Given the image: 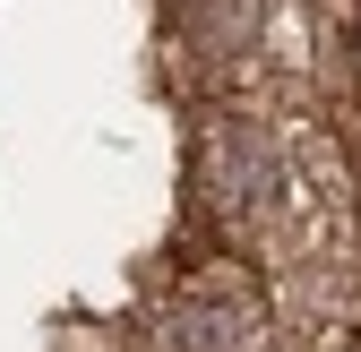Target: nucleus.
Instances as JSON below:
<instances>
[{"instance_id":"f257e3e1","label":"nucleus","mask_w":361,"mask_h":352,"mask_svg":"<svg viewBox=\"0 0 361 352\" xmlns=\"http://www.w3.org/2000/svg\"><path fill=\"white\" fill-rule=\"evenodd\" d=\"M190 189H198V215L215 232H267L284 206V146L258 112H207L198 120V146H190Z\"/></svg>"},{"instance_id":"f03ea898","label":"nucleus","mask_w":361,"mask_h":352,"mask_svg":"<svg viewBox=\"0 0 361 352\" xmlns=\"http://www.w3.org/2000/svg\"><path fill=\"white\" fill-rule=\"evenodd\" d=\"M155 352H284V335L250 275H190L155 310Z\"/></svg>"},{"instance_id":"7ed1b4c3","label":"nucleus","mask_w":361,"mask_h":352,"mask_svg":"<svg viewBox=\"0 0 361 352\" xmlns=\"http://www.w3.org/2000/svg\"><path fill=\"white\" fill-rule=\"evenodd\" d=\"M353 69H361V9H353Z\"/></svg>"}]
</instances>
